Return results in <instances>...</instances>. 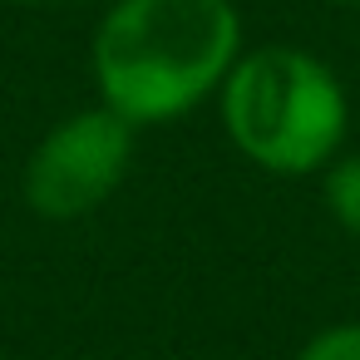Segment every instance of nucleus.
Wrapping results in <instances>:
<instances>
[{
    "label": "nucleus",
    "instance_id": "nucleus-1",
    "mask_svg": "<svg viewBox=\"0 0 360 360\" xmlns=\"http://www.w3.org/2000/svg\"><path fill=\"white\" fill-rule=\"evenodd\" d=\"M237 55L242 15L232 0H114L94 25L89 70L104 109L153 129L217 99Z\"/></svg>",
    "mask_w": 360,
    "mask_h": 360
},
{
    "label": "nucleus",
    "instance_id": "nucleus-2",
    "mask_svg": "<svg viewBox=\"0 0 360 360\" xmlns=\"http://www.w3.org/2000/svg\"><path fill=\"white\" fill-rule=\"evenodd\" d=\"M227 143L271 178H311L350 134V94L340 75L301 45L242 50L217 89Z\"/></svg>",
    "mask_w": 360,
    "mask_h": 360
},
{
    "label": "nucleus",
    "instance_id": "nucleus-3",
    "mask_svg": "<svg viewBox=\"0 0 360 360\" xmlns=\"http://www.w3.org/2000/svg\"><path fill=\"white\" fill-rule=\"evenodd\" d=\"M134 139L139 129L104 104L65 114L25 158L20 173L25 207L45 222H79L99 212L134 168Z\"/></svg>",
    "mask_w": 360,
    "mask_h": 360
},
{
    "label": "nucleus",
    "instance_id": "nucleus-4",
    "mask_svg": "<svg viewBox=\"0 0 360 360\" xmlns=\"http://www.w3.org/2000/svg\"><path fill=\"white\" fill-rule=\"evenodd\" d=\"M321 202L330 222L360 242V153H335L321 168Z\"/></svg>",
    "mask_w": 360,
    "mask_h": 360
},
{
    "label": "nucleus",
    "instance_id": "nucleus-5",
    "mask_svg": "<svg viewBox=\"0 0 360 360\" xmlns=\"http://www.w3.org/2000/svg\"><path fill=\"white\" fill-rule=\"evenodd\" d=\"M296 360H360V321L321 326V330L296 350Z\"/></svg>",
    "mask_w": 360,
    "mask_h": 360
},
{
    "label": "nucleus",
    "instance_id": "nucleus-6",
    "mask_svg": "<svg viewBox=\"0 0 360 360\" xmlns=\"http://www.w3.org/2000/svg\"><path fill=\"white\" fill-rule=\"evenodd\" d=\"M6 6H55V0H6Z\"/></svg>",
    "mask_w": 360,
    "mask_h": 360
},
{
    "label": "nucleus",
    "instance_id": "nucleus-7",
    "mask_svg": "<svg viewBox=\"0 0 360 360\" xmlns=\"http://www.w3.org/2000/svg\"><path fill=\"white\" fill-rule=\"evenodd\" d=\"M326 6H360V0H326Z\"/></svg>",
    "mask_w": 360,
    "mask_h": 360
}]
</instances>
